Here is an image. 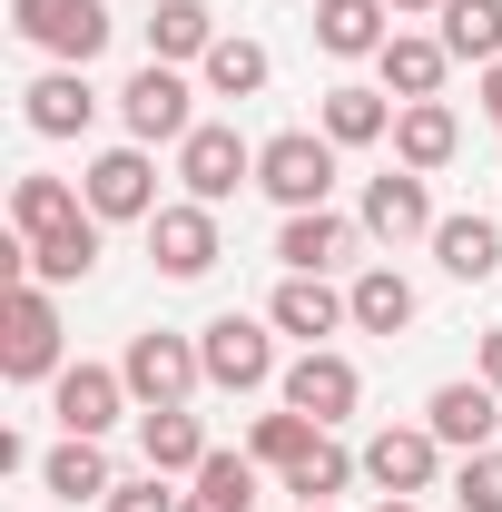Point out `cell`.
<instances>
[{
  "label": "cell",
  "instance_id": "cell-19",
  "mask_svg": "<svg viewBox=\"0 0 502 512\" xmlns=\"http://www.w3.org/2000/svg\"><path fill=\"white\" fill-rule=\"evenodd\" d=\"M453 148H463V128H453L443 99H404V109H394V168L434 178V168H453Z\"/></svg>",
  "mask_w": 502,
  "mask_h": 512
},
{
  "label": "cell",
  "instance_id": "cell-12",
  "mask_svg": "<svg viewBox=\"0 0 502 512\" xmlns=\"http://www.w3.org/2000/svg\"><path fill=\"white\" fill-rule=\"evenodd\" d=\"M148 256H158V276H178V286H197L207 266H217V207H197V197H178V207H158L148 217Z\"/></svg>",
  "mask_w": 502,
  "mask_h": 512
},
{
  "label": "cell",
  "instance_id": "cell-35",
  "mask_svg": "<svg viewBox=\"0 0 502 512\" xmlns=\"http://www.w3.org/2000/svg\"><path fill=\"white\" fill-rule=\"evenodd\" d=\"M483 384L502 394V325H483Z\"/></svg>",
  "mask_w": 502,
  "mask_h": 512
},
{
  "label": "cell",
  "instance_id": "cell-23",
  "mask_svg": "<svg viewBox=\"0 0 502 512\" xmlns=\"http://www.w3.org/2000/svg\"><path fill=\"white\" fill-rule=\"evenodd\" d=\"M315 128L335 148H375V138H394V109H384V89H365V79H335L325 109H315Z\"/></svg>",
  "mask_w": 502,
  "mask_h": 512
},
{
  "label": "cell",
  "instance_id": "cell-28",
  "mask_svg": "<svg viewBox=\"0 0 502 512\" xmlns=\"http://www.w3.org/2000/svg\"><path fill=\"white\" fill-rule=\"evenodd\" d=\"M197 79H207V99H256L266 79H276V60H266V40H247V30H227L207 60H197Z\"/></svg>",
  "mask_w": 502,
  "mask_h": 512
},
{
  "label": "cell",
  "instance_id": "cell-13",
  "mask_svg": "<svg viewBox=\"0 0 502 512\" xmlns=\"http://www.w3.org/2000/svg\"><path fill=\"white\" fill-rule=\"evenodd\" d=\"M50 414H60V434H109L128 414V375L119 365H60V384H50Z\"/></svg>",
  "mask_w": 502,
  "mask_h": 512
},
{
  "label": "cell",
  "instance_id": "cell-36",
  "mask_svg": "<svg viewBox=\"0 0 502 512\" xmlns=\"http://www.w3.org/2000/svg\"><path fill=\"white\" fill-rule=\"evenodd\" d=\"M178 512H247V503H227V493H207V483H188V503Z\"/></svg>",
  "mask_w": 502,
  "mask_h": 512
},
{
  "label": "cell",
  "instance_id": "cell-31",
  "mask_svg": "<svg viewBox=\"0 0 502 512\" xmlns=\"http://www.w3.org/2000/svg\"><path fill=\"white\" fill-rule=\"evenodd\" d=\"M99 266V217H79L60 237H30V286H79Z\"/></svg>",
  "mask_w": 502,
  "mask_h": 512
},
{
  "label": "cell",
  "instance_id": "cell-40",
  "mask_svg": "<svg viewBox=\"0 0 502 512\" xmlns=\"http://www.w3.org/2000/svg\"><path fill=\"white\" fill-rule=\"evenodd\" d=\"M296 512H335V503H296Z\"/></svg>",
  "mask_w": 502,
  "mask_h": 512
},
{
  "label": "cell",
  "instance_id": "cell-22",
  "mask_svg": "<svg viewBox=\"0 0 502 512\" xmlns=\"http://www.w3.org/2000/svg\"><path fill=\"white\" fill-rule=\"evenodd\" d=\"M40 483H50L60 503H109V493H119V473H109V453L89 444V434H60V444L40 453Z\"/></svg>",
  "mask_w": 502,
  "mask_h": 512
},
{
  "label": "cell",
  "instance_id": "cell-37",
  "mask_svg": "<svg viewBox=\"0 0 502 512\" xmlns=\"http://www.w3.org/2000/svg\"><path fill=\"white\" fill-rule=\"evenodd\" d=\"M483 119H493V128H502V60H493V69H483Z\"/></svg>",
  "mask_w": 502,
  "mask_h": 512
},
{
  "label": "cell",
  "instance_id": "cell-32",
  "mask_svg": "<svg viewBox=\"0 0 502 512\" xmlns=\"http://www.w3.org/2000/svg\"><path fill=\"white\" fill-rule=\"evenodd\" d=\"M315 434H325L315 414H296V404H276V414H256V424H247V453L266 463V473H286V463H296V453H306Z\"/></svg>",
  "mask_w": 502,
  "mask_h": 512
},
{
  "label": "cell",
  "instance_id": "cell-25",
  "mask_svg": "<svg viewBox=\"0 0 502 512\" xmlns=\"http://www.w3.org/2000/svg\"><path fill=\"white\" fill-rule=\"evenodd\" d=\"M138 453H148V473H197L217 444H207V424L188 404H168V414H138Z\"/></svg>",
  "mask_w": 502,
  "mask_h": 512
},
{
  "label": "cell",
  "instance_id": "cell-8",
  "mask_svg": "<svg viewBox=\"0 0 502 512\" xmlns=\"http://www.w3.org/2000/svg\"><path fill=\"white\" fill-rule=\"evenodd\" d=\"M188 99H197V89L178 79V69H168V60H148V69H138V79L119 89V119H128V138H138V148H178V138L197 128V109H188Z\"/></svg>",
  "mask_w": 502,
  "mask_h": 512
},
{
  "label": "cell",
  "instance_id": "cell-15",
  "mask_svg": "<svg viewBox=\"0 0 502 512\" xmlns=\"http://www.w3.org/2000/svg\"><path fill=\"white\" fill-rule=\"evenodd\" d=\"M20 119H30V138H79V128L99 119L89 69H40V79L20 89Z\"/></svg>",
  "mask_w": 502,
  "mask_h": 512
},
{
  "label": "cell",
  "instance_id": "cell-21",
  "mask_svg": "<svg viewBox=\"0 0 502 512\" xmlns=\"http://www.w3.org/2000/svg\"><path fill=\"white\" fill-rule=\"evenodd\" d=\"M227 30H217V10L207 0H158L148 10V60H168V69H188V60H207Z\"/></svg>",
  "mask_w": 502,
  "mask_h": 512
},
{
  "label": "cell",
  "instance_id": "cell-18",
  "mask_svg": "<svg viewBox=\"0 0 502 512\" xmlns=\"http://www.w3.org/2000/svg\"><path fill=\"white\" fill-rule=\"evenodd\" d=\"M443 69H453V50L424 40V30H394V40L375 50V79H384L394 109H404V99H443Z\"/></svg>",
  "mask_w": 502,
  "mask_h": 512
},
{
  "label": "cell",
  "instance_id": "cell-39",
  "mask_svg": "<svg viewBox=\"0 0 502 512\" xmlns=\"http://www.w3.org/2000/svg\"><path fill=\"white\" fill-rule=\"evenodd\" d=\"M394 10H443V0H394Z\"/></svg>",
  "mask_w": 502,
  "mask_h": 512
},
{
  "label": "cell",
  "instance_id": "cell-4",
  "mask_svg": "<svg viewBox=\"0 0 502 512\" xmlns=\"http://www.w3.org/2000/svg\"><path fill=\"white\" fill-rule=\"evenodd\" d=\"M0 375L60 384V306H50V286H10L0 296Z\"/></svg>",
  "mask_w": 502,
  "mask_h": 512
},
{
  "label": "cell",
  "instance_id": "cell-29",
  "mask_svg": "<svg viewBox=\"0 0 502 512\" xmlns=\"http://www.w3.org/2000/svg\"><path fill=\"white\" fill-rule=\"evenodd\" d=\"M355 473H365V453H345V444H335V434H315V444L296 453V463H286L276 483H286L296 503H335V493H345Z\"/></svg>",
  "mask_w": 502,
  "mask_h": 512
},
{
  "label": "cell",
  "instance_id": "cell-10",
  "mask_svg": "<svg viewBox=\"0 0 502 512\" xmlns=\"http://www.w3.org/2000/svg\"><path fill=\"white\" fill-rule=\"evenodd\" d=\"M365 483H375V493H404V503H424V493L443 483L434 424H384V434H365Z\"/></svg>",
  "mask_w": 502,
  "mask_h": 512
},
{
  "label": "cell",
  "instance_id": "cell-11",
  "mask_svg": "<svg viewBox=\"0 0 502 512\" xmlns=\"http://www.w3.org/2000/svg\"><path fill=\"white\" fill-rule=\"evenodd\" d=\"M434 188H424V178H414V168H384V178H365V237H375V247H414V237H424V247H434Z\"/></svg>",
  "mask_w": 502,
  "mask_h": 512
},
{
  "label": "cell",
  "instance_id": "cell-3",
  "mask_svg": "<svg viewBox=\"0 0 502 512\" xmlns=\"http://www.w3.org/2000/svg\"><path fill=\"white\" fill-rule=\"evenodd\" d=\"M10 30L30 40V50H50L60 69H89L99 50H109V0H10Z\"/></svg>",
  "mask_w": 502,
  "mask_h": 512
},
{
  "label": "cell",
  "instance_id": "cell-38",
  "mask_svg": "<svg viewBox=\"0 0 502 512\" xmlns=\"http://www.w3.org/2000/svg\"><path fill=\"white\" fill-rule=\"evenodd\" d=\"M375 512H424V503H404V493H384V503H375Z\"/></svg>",
  "mask_w": 502,
  "mask_h": 512
},
{
  "label": "cell",
  "instance_id": "cell-17",
  "mask_svg": "<svg viewBox=\"0 0 502 512\" xmlns=\"http://www.w3.org/2000/svg\"><path fill=\"white\" fill-rule=\"evenodd\" d=\"M266 325H276V335H296V345H325L335 325H355V306H345L325 276H286V286L266 296Z\"/></svg>",
  "mask_w": 502,
  "mask_h": 512
},
{
  "label": "cell",
  "instance_id": "cell-14",
  "mask_svg": "<svg viewBox=\"0 0 502 512\" xmlns=\"http://www.w3.org/2000/svg\"><path fill=\"white\" fill-rule=\"evenodd\" d=\"M365 237V217H335V207H296L286 227H276V256H286V276H335L345 256Z\"/></svg>",
  "mask_w": 502,
  "mask_h": 512
},
{
  "label": "cell",
  "instance_id": "cell-33",
  "mask_svg": "<svg viewBox=\"0 0 502 512\" xmlns=\"http://www.w3.org/2000/svg\"><path fill=\"white\" fill-rule=\"evenodd\" d=\"M453 503L463 512H502V444H483V453L453 463Z\"/></svg>",
  "mask_w": 502,
  "mask_h": 512
},
{
  "label": "cell",
  "instance_id": "cell-27",
  "mask_svg": "<svg viewBox=\"0 0 502 512\" xmlns=\"http://www.w3.org/2000/svg\"><path fill=\"white\" fill-rule=\"evenodd\" d=\"M345 306H355V335H404V325H414V276L365 266V276L345 286Z\"/></svg>",
  "mask_w": 502,
  "mask_h": 512
},
{
  "label": "cell",
  "instance_id": "cell-16",
  "mask_svg": "<svg viewBox=\"0 0 502 512\" xmlns=\"http://www.w3.org/2000/svg\"><path fill=\"white\" fill-rule=\"evenodd\" d=\"M424 424H434V444H453V453H483V444H493V424H502V394H493L483 375H473V384H434Z\"/></svg>",
  "mask_w": 502,
  "mask_h": 512
},
{
  "label": "cell",
  "instance_id": "cell-34",
  "mask_svg": "<svg viewBox=\"0 0 502 512\" xmlns=\"http://www.w3.org/2000/svg\"><path fill=\"white\" fill-rule=\"evenodd\" d=\"M178 503H188V493H168V473H128L99 512H178Z\"/></svg>",
  "mask_w": 502,
  "mask_h": 512
},
{
  "label": "cell",
  "instance_id": "cell-20",
  "mask_svg": "<svg viewBox=\"0 0 502 512\" xmlns=\"http://www.w3.org/2000/svg\"><path fill=\"white\" fill-rule=\"evenodd\" d=\"M384 10H394V0H315V50H325V60H375L384 40H394Z\"/></svg>",
  "mask_w": 502,
  "mask_h": 512
},
{
  "label": "cell",
  "instance_id": "cell-7",
  "mask_svg": "<svg viewBox=\"0 0 502 512\" xmlns=\"http://www.w3.org/2000/svg\"><path fill=\"white\" fill-rule=\"evenodd\" d=\"M178 178H188V197H197V207H227L237 188H256V148L237 138V128L197 119L188 138H178Z\"/></svg>",
  "mask_w": 502,
  "mask_h": 512
},
{
  "label": "cell",
  "instance_id": "cell-9",
  "mask_svg": "<svg viewBox=\"0 0 502 512\" xmlns=\"http://www.w3.org/2000/svg\"><path fill=\"white\" fill-rule=\"evenodd\" d=\"M79 188H89V217H99V227H128V217L148 227V217H158V168H148L138 138H128V148H99Z\"/></svg>",
  "mask_w": 502,
  "mask_h": 512
},
{
  "label": "cell",
  "instance_id": "cell-6",
  "mask_svg": "<svg viewBox=\"0 0 502 512\" xmlns=\"http://www.w3.org/2000/svg\"><path fill=\"white\" fill-rule=\"evenodd\" d=\"M276 404H296V414H315L325 434L365 404V375H355V355H335V345H306L286 375H276Z\"/></svg>",
  "mask_w": 502,
  "mask_h": 512
},
{
  "label": "cell",
  "instance_id": "cell-30",
  "mask_svg": "<svg viewBox=\"0 0 502 512\" xmlns=\"http://www.w3.org/2000/svg\"><path fill=\"white\" fill-rule=\"evenodd\" d=\"M453 60H473V69H493L502 60V0H443V30H434Z\"/></svg>",
  "mask_w": 502,
  "mask_h": 512
},
{
  "label": "cell",
  "instance_id": "cell-26",
  "mask_svg": "<svg viewBox=\"0 0 502 512\" xmlns=\"http://www.w3.org/2000/svg\"><path fill=\"white\" fill-rule=\"evenodd\" d=\"M434 266L463 276V286H483V276L502 266V217H443L434 227Z\"/></svg>",
  "mask_w": 502,
  "mask_h": 512
},
{
  "label": "cell",
  "instance_id": "cell-2",
  "mask_svg": "<svg viewBox=\"0 0 502 512\" xmlns=\"http://www.w3.org/2000/svg\"><path fill=\"white\" fill-rule=\"evenodd\" d=\"M119 375H128V394H138L148 414H168V404H197V384H207V355H197V335H168V325H148V335H128Z\"/></svg>",
  "mask_w": 502,
  "mask_h": 512
},
{
  "label": "cell",
  "instance_id": "cell-5",
  "mask_svg": "<svg viewBox=\"0 0 502 512\" xmlns=\"http://www.w3.org/2000/svg\"><path fill=\"white\" fill-rule=\"evenodd\" d=\"M197 355H207L217 394H266L276 384V325L266 316H207L197 325Z\"/></svg>",
  "mask_w": 502,
  "mask_h": 512
},
{
  "label": "cell",
  "instance_id": "cell-1",
  "mask_svg": "<svg viewBox=\"0 0 502 512\" xmlns=\"http://www.w3.org/2000/svg\"><path fill=\"white\" fill-rule=\"evenodd\" d=\"M256 188L276 197L286 217H296V207H325V197H335V138H325V128H276V138L256 148Z\"/></svg>",
  "mask_w": 502,
  "mask_h": 512
},
{
  "label": "cell",
  "instance_id": "cell-24",
  "mask_svg": "<svg viewBox=\"0 0 502 512\" xmlns=\"http://www.w3.org/2000/svg\"><path fill=\"white\" fill-rule=\"evenodd\" d=\"M89 217V188H69V178H20L10 188V237H60Z\"/></svg>",
  "mask_w": 502,
  "mask_h": 512
}]
</instances>
